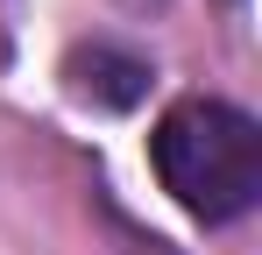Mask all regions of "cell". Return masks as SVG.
<instances>
[{
    "instance_id": "cell-1",
    "label": "cell",
    "mask_w": 262,
    "mask_h": 255,
    "mask_svg": "<svg viewBox=\"0 0 262 255\" xmlns=\"http://www.w3.org/2000/svg\"><path fill=\"white\" fill-rule=\"evenodd\" d=\"M156 177L191 220H234L262 192V128L227 99H177L149 135Z\"/></svg>"
},
{
    "instance_id": "cell-2",
    "label": "cell",
    "mask_w": 262,
    "mask_h": 255,
    "mask_svg": "<svg viewBox=\"0 0 262 255\" xmlns=\"http://www.w3.org/2000/svg\"><path fill=\"white\" fill-rule=\"evenodd\" d=\"M64 78H71V92L92 99V107H135V99L149 92V64H142V57H121V50H106V42H92V50H71Z\"/></svg>"
}]
</instances>
